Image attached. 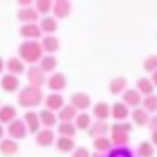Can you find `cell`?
Wrapping results in <instances>:
<instances>
[{
    "label": "cell",
    "mask_w": 157,
    "mask_h": 157,
    "mask_svg": "<svg viewBox=\"0 0 157 157\" xmlns=\"http://www.w3.org/2000/svg\"><path fill=\"white\" fill-rule=\"evenodd\" d=\"M58 26H59L58 21L52 16H46L40 20V27L41 31L45 32L46 34L53 35V33H55L56 29H58Z\"/></svg>",
    "instance_id": "obj_26"
},
{
    "label": "cell",
    "mask_w": 157,
    "mask_h": 157,
    "mask_svg": "<svg viewBox=\"0 0 157 157\" xmlns=\"http://www.w3.org/2000/svg\"><path fill=\"white\" fill-rule=\"evenodd\" d=\"M58 132L61 136L73 138L76 135V127L72 122H61L58 127Z\"/></svg>",
    "instance_id": "obj_34"
},
{
    "label": "cell",
    "mask_w": 157,
    "mask_h": 157,
    "mask_svg": "<svg viewBox=\"0 0 157 157\" xmlns=\"http://www.w3.org/2000/svg\"><path fill=\"white\" fill-rule=\"evenodd\" d=\"M24 121L27 127L28 131L32 134H36L39 132L40 122L39 119V114L34 110H28L25 113Z\"/></svg>",
    "instance_id": "obj_13"
},
{
    "label": "cell",
    "mask_w": 157,
    "mask_h": 157,
    "mask_svg": "<svg viewBox=\"0 0 157 157\" xmlns=\"http://www.w3.org/2000/svg\"><path fill=\"white\" fill-rule=\"evenodd\" d=\"M28 133V129L25 121L21 119H15L8 126V134L13 140L24 139Z\"/></svg>",
    "instance_id": "obj_4"
},
{
    "label": "cell",
    "mask_w": 157,
    "mask_h": 157,
    "mask_svg": "<svg viewBox=\"0 0 157 157\" xmlns=\"http://www.w3.org/2000/svg\"><path fill=\"white\" fill-rule=\"evenodd\" d=\"M44 105L46 109L50 111H58L64 106V98L59 93H50L44 98Z\"/></svg>",
    "instance_id": "obj_15"
},
{
    "label": "cell",
    "mask_w": 157,
    "mask_h": 157,
    "mask_svg": "<svg viewBox=\"0 0 157 157\" xmlns=\"http://www.w3.org/2000/svg\"><path fill=\"white\" fill-rule=\"evenodd\" d=\"M56 65H58V60H56L55 56L53 55H47L44 58H41L39 67L44 74H47L52 73L56 68Z\"/></svg>",
    "instance_id": "obj_29"
},
{
    "label": "cell",
    "mask_w": 157,
    "mask_h": 157,
    "mask_svg": "<svg viewBox=\"0 0 157 157\" xmlns=\"http://www.w3.org/2000/svg\"><path fill=\"white\" fill-rule=\"evenodd\" d=\"M6 68L9 71V74L17 75L25 72V62L21 59L16 58V56H12V58H10L7 60Z\"/></svg>",
    "instance_id": "obj_19"
},
{
    "label": "cell",
    "mask_w": 157,
    "mask_h": 157,
    "mask_svg": "<svg viewBox=\"0 0 157 157\" xmlns=\"http://www.w3.org/2000/svg\"><path fill=\"white\" fill-rule=\"evenodd\" d=\"M39 119H40V122L44 125L47 129H50L51 127L55 126L56 124V116L55 114L48 110V109H42L40 111L39 113Z\"/></svg>",
    "instance_id": "obj_27"
},
{
    "label": "cell",
    "mask_w": 157,
    "mask_h": 157,
    "mask_svg": "<svg viewBox=\"0 0 157 157\" xmlns=\"http://www.w3.org/2000/svg\"><path fill=\"white\" fill-rule=\"evenodd\" d=\"M41 45L37 40H26L19 45L18 54L20 59L28 64H35L41 59L42 56Z\"/></svg>",
    "instance_id": "obj_1"
},
{
    "label": "cell",
    "mask_w": 157,
    "mask_h": 157,
    "mask_svg": "<svg viewBox=\"0 0 157 157\" xmlns=\"http://www.w3.org/2000/svg\"><path fill=\"white\" fill-rule=\"evenodd\" d=\"M91 157H106L104 153H100V152H93L91 154Z\"/></svg>",
    "instance_id": "obj_44"
},
{
    "label": "cell",
    "mask_w": 157,
    "mask_h": 157,
    "mask_svg": "<svg viewBox=\"0 0 157 157\" xmlns=\"http://www.w3.org/2000/svg\"><path fill=\"white\" fill-rule=\"evenodd\" d=\"M127 84H128V81L125 77L117 76L110 81L109 87H108L109 91L113 95H119L126 89Z\"/></svg>",
    "instance_id": "obj_23"
},
{
    "label": "cell",
    "mask_w": 157,
    "mask_h": 157,
    "mask_svg": "<svg viewBox=\"0 0 157 157\" xmlns=\"http://www.w3.org/2000/svg\"><path fill=\"white\" fill-rule=\"evenodd\" d=\"M110 112L111 107L105 102H98L92 108V114L97 121H105L110 116Z\"/></svg>",
    "instance_id": "obj_21"
},
{
    "label": "cell",
    "mask_w": 157,
    "mask_h": 157,
    "mask_svg": "<svg viewBox=\"0 0 157 157\" xmlns=\"http://www.w3.org/2000/svg\"><path fill=\"white\" fill-rule=\"evenodd\" d=\"M155 150L153 145L149 141H142L137 147L136 154L138 157H153Z\"/></svg>",
    "instance_id": "obj_32"
},
{
    "label": "cell",
    "mask_w": 157,
    "mask_h": 157,
    "mask_svg": "<svg viewBox=\"0 0 157 157\" xmlns=\"http://www.w3.org/2000/svg\"><path fill=\"white\" fill-rule=\"evenodd\" d=\"M71 105L75 109L87 110L90 107L91 98L86 92H75L71 96Z\"/></svg>",
    "instance_id": "obj_6"
},
{
    "label": "cell",
    "mask_w": 157,
    "mask_h": 157,
    "mask_svg": "<svg viewBox=\"0 0 157 157\" xmlns=\"http://www.w3.org/2000/svg\"><path fill=\"white\" fill-rule=\"evenodd\" d=\"M148 126H149V129H150L151 132L157 130V115H154V116H152L151 118H150Z\"/></svg>",
    "instance_id": "obj_40"
},
{
    "label": "cell",
    "mask_w": 157,
    "mask_h": 157,
    "mask_svg": "<svg viewBox=\"0 0 157 157\" xmlns=\"http://www.w3.org/2000/svg\"><path fill=\"white\" fill-rule=\"evenodd\" d=\"M56 147L59 151L67 153V152H71L75 149V142L71 137L59 136L56 141Z\"/></svg>",
    "instance_id": "obj_24"
},
{
    "label": "cell",
    "mask_w": 157,
    "mask_h": 157,
    "mask_svg": "<svg viewBox=\"0 0 157 157\" xmlns=\"http://www.w3.org/2000/svg\"><path fill=\"white\" fill-rule=\"evenodd\" d=\"M0 85H1V88L4 91L8 93H12L15 92L19 89L20 80L16 75L11 74H6L1 78Z\"/></svg>",
    "instance_id": "obj_9"
},
{
    "label": "cell",
    "mask_w": 157,
    "mask_h": 157,
    "mask_svg": "<svg viewBox=\"0 0 157 157\" xmlns=\"http://www.w3.org/2000/svg\"><path fill=\"white\" fill-rule=\"evenodd\" d=\"M112 142L106 136H101L93 139V147L96 150V152L104 153L105 151H110L112 149Z\"/></svg>",
    "instance_id": "obj_31"
},
{
    "label": "cell",
    "mask_w": 157,
    "mask_h": 157,
    "mask_svg": "<svg viewBox=\"0 0 157 157\" xmlns=\"http://www.w3.org/2000/svg\"><path fill=\"white\" fill-rule=\"evenodd\" d=\"M52 10H53L54 16L56 18L65 19L70 15L72 7H71V3L69 1H66V0H58V1H56L54 3Z\"/></svg>",
    "instance_id": "obj_14"
},
{
    "label": "cell",
    "mask_w": 157,
    "mask_h": 157,
    "mask_svg": "<svg viewBox=\"0 0 157 157\" xmlns=\"http://www.w3.org/2000/svg\"><path fill=\"white\" fill-rule=\"evenodd\" d=\"M136 90L142 95H150L152 94L153 90H154V86L152 84V82L151 81V79L147 78V77H141L139 79H137L136 83Z\"/></svg>",
    "instance_id": "obj_28"
},
{
    "label": "cell",
    "mask_w": 157,
    "mask_h": 157,
    "mask_svg": "<svg viewBox=\"0 0 157 157\" xmlns=\"http://www.w3.org/2000/svg\"><path fill=\"white\" fill-rule=\"evenodd\" d=\"M131 117H132V121H134V123L139 127L147 125L150 121L149 113L143 107L134 108V110L131 113Z\"/></svg>",
    "instance_id": "obj_20"
},
{
    "label": "cell",
    "mask_w": 157,
    "mask_h": 157,
    "mask_svg": "<svg viewBox=\"0 0 157 157\" xmlns=\"http://www.w3.org/2000/svg\"><path fill=\"white\" fill-rule=\"evenodd\" d=\"M151 142H152V145H154V146L157 147V130L151 132Z\"/></svg>",
    "instance_id": "obj_41"
},
{
    "label": "cell",
    "mask_w": 157,
    "mask_h": 157,
    "mask_svg": "<svg viewBox=\"0 0 157 157\" xmlns=\"http://www.w3.org/2000/svg\"><path fill=\"white\" fill-rule=\"evenodd\" d=\"M19 3H21L20 5L21 6H28V5H29V4H31V1H20Z\"/></svg>",
    "instance_id": "obj_46"
},
{
    "label": "cell",
    "mask_w": 157,
    "mask_h": 157,
    "mask_svg": "<svg viewBox=\"0 0 157 157\" xmlns=\"http://www.w3.org/2000/svg\"><path fill=\"white\" fill-rule=\"evenodd\" d=\"M17 19L25 24H34L39 19V13L36 9L31 7H25L18 10L16 14Z\"/></svg>",
    "instance_id": "obj_12"
},
{
    "label": "cell",
    "mask_w": 157,
    "mask_h": 157,
    "mask_svg": "<svg viewBox=\"0 0 157 157\" xmlns=\"http://www.w3.org/2000/svg\"><path fill=\"white\" fill-rule=\"evenodd\" d=\"M48 89L53 91L63 90L67 86V77L62 73H54L47 80Z\"/></svg>",
    "instance_id": "obj_8"
},
{
    "label": "cell",
    "mask_w": 157,
    "mask_h": 157,
    "mask_svg": "<svg viewBox=\"0 0 157 157\" xmlns=\"http://www.w3.org/2000/svg\"><path fill=\"white\" fill-rule=\"evenodd\" d=\"M17 111L15 107L10 105H5L0 107V123L10 124L12 121L15 120Z\"/></svg>",
    "instance_id": "obj_22"
},
{
    "label": "cell",
    "mask_w": 157,
    "mask_h": 157,
    "mask_svg": "<svg viewBox=\"0 0 157 157\" xmlns=\"http://www.w3.org/2000/svg\"><path fill=\"white\" fill-rule=\"evenodd\" d=\"M106 157H135V154L127 146H120L111 149Z\"/></svg>",
    "instance_id": "obj_33"
},
{
    "label": "cell",
    "mask_w": 157,
    "mask_h": 157,
    "mask_svg": "<svg viewBox=\"0 0 157 157\" xmlns=\"http://www.w3.org/2000/svg\"><path fill=\"white\" fill-rule=\"evenodd\" d=\"M20 35L23 38L35 40L41 36V29L37 24H25L20 27Z\"/></svg>",
    "instance_id": "obj_10"
},
{
    "label": "cell",
    "mask_w": 157,
    "mask_h": 157,
    "mask_svg": "<svg viewBox=\"0 0 157 157\" xmlns=\"http://www.w3.org/2000/svg\"><path fill=\"white\" fill-rule=\"evenodd\" d=\"M53 8V3L49 0H39L36 2V10L40 14H47Z\"/></svg>",
    "instance_id": "obj_38"
},
{
    "label": "cell",
    "mask_w": 157,
    "mask_h": 157,
    "mask_svg": "<svg viewBox=\"0 0 157 157\" xmlns=\"http://www.w3.org/2000/svg\"><path fill=\"white\" fill-rule=\"evenodd\" d=\"M4 133H5L4 128H3L2 124H0V141H1V139H2V137L4 136Z\"/></svg>",
    "instance_id": "obj_45"
},
{
    "label": "cell",
    "mask_w": 157,
    "mask_h": 157,
    "mask_svg": "<svg viewBox=\"0 0 157 157\" xmlns=\"http://www.w3.org/2000/svg\"><path fill=\"white\" fill-rule=\"evenodd\" d=\"M143 69L147 73H153L157 70V56L150 55L143 60Z\"/></svg>",
    "instance_id": "obj_37"
},
{
    "label": "cell",
    "mask_w": 157,
    "mask_h": 157,
    "mask_svg": "<svg viewBox=\"0 0 157 157\" xmlns=\"http://www.w3.org/2000/svg\"><path fill=\"white\" fill-rule=\"evenodd\" d=\"M72 157H91L90 151L85 147H78L72 154Z\"/></svg>",
    "instance_id": "obj_39"
},
{
    "label": "cell",
    "mask_w": 157,
    "mask_h": 157,
    "mask_svg": "<svg viewBox=\"0 0 157 157\" xmlns=\"http://www.w3.org/2000/svg\"><path fill=\"white\" fill-rule=\"evenodd\" d=\"M142 105L148 113H155L157 111V95L150 94L142 99Z\"/></svg>",
    "instance_id": "obj_36"
},
{
    "label": "cell",
    "mask_w": 157,
    "mask_h": 157,
    "mask_svg": "<svg viewBox=\"0 0 157 157\" xmlns=\"http://www.w3.org/2000/svg\"><path fill=\"white\" fill-rule=\"evenodd\" d=\"M55 135L51 129H42L36 134L35 141L36 144L40 147H49L53 144Z\"/></svg>",
    "instance_id": "obj_16"
},
{
    "label": "cell",
    "mask_w": 157,
    "mask_h": 157,
    "mask_svg": "<svg viewBox=\"0 0 157 157\" xmlns=\"http://www.w3.org/2000/svg\"><path fill=\"white\" fill-rule=\"evenodd\" d=\"M0 104H1V103H0ZM0 107H1V106H0Z\"/></svg>",
    "instance_id": "obj_47"
},
{
    "label": "cell",
    "mask_w": 157,
    "mask_h": 157,
    "mask_svg": "<svg viewBox=\"0 0 157 157\" xmlns=\"http://www.w3.org/2000/svg\"><path fill=\"white\" fill-rule=\"evenodd\" d=\"M58 118L62 122H71V121L76 118V109L72 105H64L59 111Z\"/></svg>",
    "instance_id": "obj_30"
},
{
    "label": "cell",
    "mask_w": 157,
    "mask_h": 157,
    "mask_svg": "<svg viewBox=\"0 0 157 157\" xmlns=\"http://www.w3.org/2000/svg\"><path fill=\"white\" fill-rule=\"evenodd\" d=\"M108 131H109V125L105 121H96L89 128L88 135L89 136L95 139L97 137L105 136Z\"/></svg>",
    "instance_id": "obj_11"
},
{
    "label": "cell",
    "mask_w": 157,
    "mask_h": 157,
    "mask_svg": "<svg viewBox=\"0 0 157 157\" xmlns=\"http://www.w3.org/2000/svg\"><path fill=\"white\" fill-rule=\"evenodd\" d=\"M4 67H5V62H4V60H3L2 58H0V74L3 72Z\"/></svg>",
    "instance_id": "obj_43"
},
{
    "label": "cell",
    "mask_w": 157,
    "mask_h": 157,
    "mask_svg": "<svg viewBox=\"0 0 157 157\" xmlns=\"http://www.w3.org/2000/svg\"><path fill=\"white\" fill-rule=\"evenodd\" d=\"M26 77L30 86H32V87L40 89L46 83L45 74L42 72L39 66L36 65H32L27 69Z\"/></svg>",
    "instance_id": "obj_5"
},
{
    "label": "cell",
    "mask_w": 157,
    "mask_h": 157,
    "mask_svg": "<svg viewBox=\"0 0 157 157\" xmlns=\"http://www.w3.org/2000/svg\"><path fill=\"white\" fill-rule=\"evenodd\" d=\"M75 127L79 130H89L91 125V118L88 113H80L75 118Z\"/></svg>",
    "instance_id": "obj_35"
},
{
    "label": "cell",
    "mask_w": 157,
    "mask_h": 157,
    "mask_svg": "<svg viewBox=\"0 0 157 157\" xmlns=\"http://www.w3.org/2000/svg\"><path fill=\"white\" fill-rule=\"evenodd\" d=\"M44 100V92L41 89L26 86L22 89L17 96V102L21 107L24 108H33L40 105Z\"/></svg>",
    "instance_id": "obj_2"
},
{
    "label": "cell",
    "mask_w": 157,
    "mask_h": 157,
    "mask_svg": "<svg viewBox=\"0 0 157 157\" xmlns=\"http://www.w3.org/2000/svg\"><path fill=\"white\" fill-rule=\"evenodd\" d=\"M41 48L48 54H53L58 52L60 46L59 40L54 35H47L42 38L40 42Z\"/></svg>",
    "instance_id": "obj_17"
},
{
    "label": "cell",
    "mask_w": 157,
    "mask_h": 157,
    "mask_svg": "<svg viewBox=\"0 0 157 157\" xmlns=\"http://www.w3.org/2000/svg\"><path fill=\"white\" fill-rule=\"evenodd\" d=\"M129 107L122 102H117L113 104L111 107L110 115L116 121H124L129 116Z\"/></svg>",
    "instance_id": "obj_18"
},
{
    "label": "cell",
    "mask_w": 157,
    "mask_h": 157,
    "mask_svg": "<svg viewBox=\"0 0 157 157\" xmlns=\"http://www.w3.org/2000/svg\"><path fill=\"white\" fill-rule=\"evenodd\" d=\"M19 149L18 143L11 138H5L0 141V152L4 155H13Z\"/></svg>",
    "instance_id": "obj_25"
},
{
    "label": "cell",
    "mask_w": 157,
    "mask_h": 157,
    "mask_svg": "<svg viewBox=\"0 0 157 157\" xmlns=\"http://www.w3.org/2000/svg\"><path fill=\"white\" fill-rule=\"evenodd\" d=\"M151 81L152 82L154 87H157V70L155 72H153L151 74Z\"/></svg>",
    "instance_id": "obj_42"
},
{
    "label": "cell",
    "mask_w": 157,
    "mask_h": 157,
    "mask_svg": "<svg viewBox=\"0 0 157 157\" xmlns=\"http://www.w3.org/2000/svg\"><path fill=\"white\" fill-rule=\"evenodd\" d=\"M133 131L131 122L115 123L111 127V142L116 147L126 146L130 140V133Z\"/></svg>",
    "instance_id": "obj_3"
},
{
    "label": "cell",
    "mask_w": 157,
    "mask_h": 157,
    "mask_svg": "<svg viewBox=\"0 0 157 157\" xmlns=\"http://www.w3.org/2000/svg\"><path fill=\"white\" fill-rule=\"evenodd\" d=\"M122 103H124L128 107L136 108L142 104V95L136 89H128L124 90L121 95Z\"/></svg>",
    "instance_id": "obj_7"
}]
</instances>
